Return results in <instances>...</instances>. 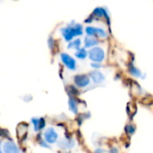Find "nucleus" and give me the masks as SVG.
Segmentation results:
<instances>
[{
	"label": "nucleus",
	"mask_w": 153,
	"mask_h": 153,
	"mask_svg": "<svg viewBox=\"0 0 153 153\" xmlns=\"http://www.w3.org/2000/svg\"><path fill=\"white\" fill-rule=\"evenodd\" d=\"M65 91L68 95V97H79L81 95L82 91L78 89L74 83L68 84L65 86Z\"/></svg>",
	"instance_id": "16"
},
{
	"label": "nucleus",
	"mask_w": 153,
	"mask_h": 153,
	"mask_svg": "<svg viewBox=\"0 0 153 153\" xmlns=\"http://www.w3.org/2000/svg\"><path fill=\"white\" fill-rule=\"evenodd\" d=\"M59 60L61 65L70 72H75L78 68L77 59L67 52H60L59 53Z\"/></svg>",
	"instance_id": "4"
},
{
	"label": "nucleus",
	"mask_w": 153,
	"mask_h": 153,
	"mask_svg": "<svg viewBox=\"0 0 153 153\" xmlns=\"http://www.w3.org/2000/svg\"><path fill=\"white\" fill-rule=\"evenodd\" d=\"M30 124H31V126L33 127V131L35 132V134L40 132L39 131V117H31Z\"/></svg>",
	"instance_id": "19"
},
{
	"label": "nucleus",
	"mask_w": 153,
	"mask_h": 153,
	"mask_svg": "<svg viewBox=\"0 0 153 153\" xmlns=\"http://www.w3.org/2000/svg\"><path fill=\"white\" fill-rule=\"evenodd\" d=\"M88 74L91 80V83L96 86L103 84L106 81V75L101 70H91Z\"/></svg>",
	"instance_id": "9"
},
{
	"label": "nucleus",
	"mask_w": 153,
	"mask_h": 153,
	"mask_svg": "<svg viewBox=\"0 0 153 153\" xmlns=\"http://www.w3.org/2000/svg\"><path fill=\"white\" fill-rule=\"evenodd\" d=\"M3 153H21L20 147L13 140H6L2 143Z\"/></svg>",
	"instance_id": "11"
},
{
	"label": "nucleus",
	"mask_w": 153,
	"mask_h": 153,
	"mask_svg": "<svg viewBox=\"0 0 153 153\" xmlns=\"http://www.w3.org/2000/svg\"><path fill=\"white\" fill-rule=\"evenodd\" d=\"M88 59L91 62H95V63H105L107 59V52L106 49L101 46H96L91 49H89V55H88Z\"/></svg>",
	"instance_id": "5"
},
{
	"label": "nucleus",
	"mask_w": 153,
	"mask_h": 153,
	"mask_svg": "<svg viewBox=\"0 0 153 153\" xmlns=\"http://www.w3.org/2000/svg\"><path fill=\"white\" fill-rule=\"evenodd\" d=\"M59 34L63 40L67 43L75 38H82L84 35V26L75 20H72L59 29Z\"/></svg>",
	"instance_id": "1"
},
{
	"label": "nucleus",
	"mask_w": 153,
	"mask_h": 153,
	"mask_svg": "<svg viewBox=\"0 0 153 153\" xmlns=\"http://www.w3.org/2000/svg\"><path fill=\"white\" fill-rule=\"evenodd\" d=\"M93 153H108V149H106L102 146H99L94 149Z\"/></svg>",
	"instance_id": "24"
},
{
	"label": "nucleus",
	"mask_w": 153,
	"mask_h": 153,
	"mask_svg": "<svg viewBox=\"0 0 153 153\" xmlns=\"http://www.w3.org/2000/svg\"><path fill=\"white\" fill-rule=\"evenodd\" d=\"M136 130H137V127L136 126L130 122V123H127L126 126H125V128H124V131H125V134L128 136V137H132L135 133H136Z\"/></svg>",
	"instance_id": "18"
},
{
	"label": "nucleus",
	"mask_w": 153,
	"mask_h": 153,
	"mask_svg": "<svg viewBox=\"0 0 153 153\" xmlns=\"http://www.w3.org/2000/svg\"><path fill=\"white\" fill-rule=\"evenodd\" d=\"M13 1H17V0H13Z\"/></svg>",
	"instance_id": "27"
},
{
	"label": "nucleus",
	"mask_w": 153,
	"mask_h": 153,
	"mask_svg": "<svg viewBox=\"0 0 153 153\" xmlns=\"http://www.w3.org/2000/svg\"><path fill=\"white\" fill-rule=\"evenodd\" d=\"M42 136H43L44 140L50 145L56 144L59 141V134L54 126L47 127L43 131Z\"/></svg>",
	"instance_id": "7"
},
{
	"label": "nucleus",
	"mask_w": 153,
	"mask_h": 153,
	"mask_svg": "<svg viewBox=\"0 0 153 153\" xmlns=\"http://www.w3.org/2000/svg\"><path fill=\"white\" fill-rule=\"evenodd\" d=\"M94 22H100L107 26H110L111 17L110 12L106 6H97L84 20V23L92 24Z\"/></svg>",
	"instance_id": "2"
},
{
	"label": "nucleus",
	"mask_w": 153,
	"mask_h": 153,
	"mask_svg": "<svg viewBox=\"0 0 153 153\" xmlns=\"http://www.w3.org/2000/svg\"><path fill=\"white\" fill-rule=\"evenodd\" d=\"M47 43H48V49H49V51L51 53H54V52H56L58 49V48H57V45H58L57 40H56V39L53 35H49L48 36Z\"/></svg>",
	"instance_id": "17"
},
{
	"label": "nucleus",
	"mask_w": 153,
	"mask_h": 153,
	"mask_svg": "<svg viewBox=\"0 0 153 153\" xmlns=\"http://www.w3.org/2000/svg\"><path fill=\"white\" fill-rule=\"evenodd\" d=\"M88 55H89V50L85 48L84 47L80 48L79 49L75 50L74 53V56L77 60H80V61H84L88 59Z\"/></svg>",
	"instance_id": "15"
},
{
	"label": "nucleus",
	"mask_w": 153,
	"mask_h": 153,
	"mask_svg": "<svg viewBox=\"0 0 153 153\" xmlns=\"http://www.w3.org/2000/svg\"><path fill=\"white\" fill-rule=\"evenodd\" d=\"M68 108L71 113L77 116L80 114V100L79 97H68Z\"/></svg>",
	"instance_id": "12"
},
{
	"label": "nucleus",
	"mask_w": 153,
	"mask_h": 153,
	"mask_svg": "<svg viewBox=\"0 0 153 153\" xmlns=\"http://www.w3.org/2000/svg\"><path fill=\"white\" fill-rule=\"evenodd\" d=\"M61 153H69V152H62Z\"/></svg>",
	"instance_id": "26"
},
{
	"label": "nucleus",
	"mask_w": 153,
	"mask_h": 153,
	"mask_svg": "<svg viewBox=\"0 0 153 153\" xmlns=\"http://www.w3.org/2000/svg\"><path fill=\"white\" fill-rule=\"evenodd\" d=\"M0 138L1 139H6V140H12L8 130L4 129V128H0Z\"/></svg>",
	"instance_id": "20"
},
{
	"label": "nucleus",
	"mask_w": 153,
	"mask_h": 153,
	"mask_svg": "<svg viewBox=\"0 0 153 153\" xmlns=\"http://www.w3.org/2000/svg\"><path fill=\"white\" fill-rule=\"evenodd\" d=\"M127 73L128 74L135 79H141V80H144L146 78V74L134 63V62H130L127 65L126 67Z\"/></svg>",
	"instance_id": "8"
},
{
	"label": "nucleus",
	"mask_w": 153,
	"mask_h": 153,
	"mask_svg": "<svg viewBox=\"0 0 153 153\" xmlns=\"http://www.w3.org/2000/svg\"><path fill=\"white\" fill-rule=\"evenodd\" d=\"M101 40H100L99 39L97 38H94V37H91V36H83V39H82V47H84L85 48H87L88 50L96 47V46H99V45H101Z\"/></svg>",
	"instance_id": "13"
},
{
	"label": "nucleus",
	"mask_w": 153,
	"mask_h": 153,
	"mask_svg": "<svg viewBox=\"0 0 153 153\" xmlns=\"http://www.w3.org/2000/svg\"><path fill=\"white\" fill-rule=\"evenodd\" d=\"M108 153H121L120 149L117 145H111L108 148Z\"/></svg>",
	"instance_id": "23"
},
{
	"label": "nucleus",
	"mask_w": 153,
	"mask_h": 153,
	"mask_svg": "<svg viewBox=\"0 0 153 153\" xmlns=\"http://www.w3.org/2000/svg\"><path fill=\"white\" fill-rule=\"evenodd\" d=\"M73 83L81 91L89 88L91 84V80L90 78L89 74L81 73L76 74L73 76Z\"/></svg>",
	"instance_id": "6"
},
{
	"label": "nucleus",
	"mask_w": 153,
	"mask_h": 153,
	"mask_svg": "<svg viewBox=\"0 0 153 153\" xmlns=\"http://www.w3.org/2000/svg\"><path fill=\"white\" fill-rule=\"evenodd\" d=\"M90 67L91 70H101L104 68V64L103 63H95V62H91L90 63Z\"/></svg>",
	"instance_id": "21"
},
{
	"label": "nucleus",
	"mask_w": 153,
	"mask_h": 153,
	"mask_svg": "<svg viewBox=\"0 0 153 153\" xmlns=\"http://www.w3.org/2000/svg\"><path fill=\"white\" fill-rule=\"evenodd\" d=\"M82 47V39L81 37L75 38L73 40H71V41H69V42L66 43V48L68 50H74V51H75V50L79 49Z\"/></svg>",
	"instance_id": "14"
},
{
	"label": "nucleus",
	"mask_w": 153,
	"mask_h": 153,
	"mask_svg": "<svg viewBox=\"0 0 153 153\" xmlns=\"http://www.w3.org/2000/svg\"><path fill=\"white\" fill-rule=\"evenodd\" d=\"M2 142L0 141V153H3V149H2Z\"/></svg>",
	"instance_id": "25"
},
{
	"label": "nucleus",
	"mask_w": 153,
	"mask_h": 153,
	"mask_svg": "<svg viewBox=\"0 0 153 153\" xmlns=\"http://www.w3.org/2000/svg\"><path fill=\"white\" fill-rule=\"evenodd\" d=\"M57 145L63 152H67L75 146V140L71 135L70 136L65 135L64 139H61L58 141Z\"/></svg>",
	"instance_id": "10"
},
{
	"label": "nucleus",
	"mask_w": 153,
	"mask_h": 153,
	"mask_svg": "<svg viewBox=\"0 0 153 153\" xmlns=\"http://www.w3.org/2000/svg\"><path fill=\"white\" fill-rule=\"evenodd\" d=\"M47 128V120L44 117H39V131L43 132Z\"/></svg>",
	"instance_id": "22"
},
{
	"label": "nucleus",
	"mask_w": 153,
	"mask_h": 153,
	"mask_svg": "<svg viewBox=\"0 0 153 153\" xmlns=\"http://www.w3.org/2000/svg\"><path fill=\"white\" fill-rule=\"evenodd\" d=\"M84 35L94 37L103 41L109 38V31L106 27H103L101 25L87 24L86 26H84Z\"/></svg>",
	"instance_id": "3"
}]
</instances>
